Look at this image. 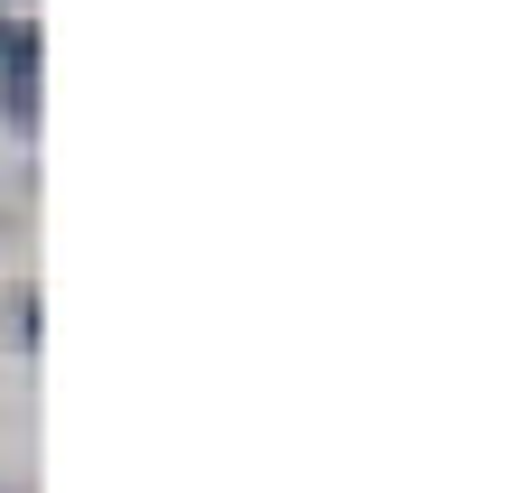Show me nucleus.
<instances>
[{
	"label": "nucleus",
	"mask_w": 512,
	"mask_h": 493,
	"mask_svg": "<svg viewBox=\"0 0 512 493\" xmlns=\"http://www.w3.org/2000/svg\"><path fill=\"white\" fill-rule=\"evenodd\" d=\"M0 112L10 121L38 112V28H19V19H0Z\"/></svg>",
	"instance_id": "1"
}]
</instances>
